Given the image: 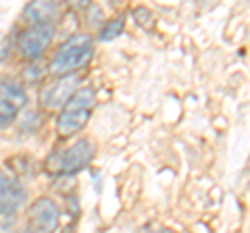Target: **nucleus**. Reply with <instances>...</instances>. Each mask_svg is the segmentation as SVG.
<instances>
[{"label": "nucleus", "mask_w": 250, "mask_h": 233, "mask_svg": "<svg viewBox=\"0 0 250 233\" xmlns=\"http://www.w3.org/2000/svg\"><path fill=\"white\" fill-rule=\"evenodd\" d=\"M96 106V92L94 88H77V92L65 102L57 116V131L62 137H69L88 125L90 116Z\"/></svg>", "instance_id": "obj_1"}, {"label": "nucleus", "mask_w": 250, "mask_h": 233, "mask_svg": "<svg viewBox=\"0 0 250 233\" xmlns=\"http://www.w3.org/2000/svg\"><path fill=\"white\" fill-rule=\"evenodd\" d=\"M94 54V40L90 34H73L59 46L50 60V71L54 75H73L82 69Z\"/></svg>", "instance_id": "obj_2"}, {"label": "nucleus", "mask_w": 250, "mask_h": 233, "mask_svg": "<svg viewBox=\"0 0 250 233\" xmlns=\"http://www.w3.org/2000/svg\"><path fill=\"white\" fill-rule=\"evenodd\" d=\"M92 158H94V144L90 139L82 137V139H77L75 144L50 154L48 162H46V169H48L52 175H59V177L75 175V173H80L82 169L88 167Z\"/></svg>", "instance_id": "obj_3"}, {"label": "nucleus", "mask_w": 250, "mask_h": 233, "mask_svg": "<svg viewBox=\"0 0 250 233\" xmlns=\"http://www.w3.org/2000/svg\"><path fill=\"white\" fill-rule=\"evenodd\" d=\"M54 40V23H34L19 36V52L23 58L38 60Z\"/></svg>", "instance_id": "obj_4"}, {"label": "nucleus", "mask_w": 250, "mask_h": 233, "mask_svg": "<svg viewBox=\"0 0 250 233\" xmlns=\"http://www.w3.org/2000/svg\"><path fill=\"white\" fill-rule=\"evenodd\" d=\"M27 106V92L17 81H0V127H6Z\"/></svg>", "instance_id": "obj_5"}, {"label": "nucleus", "mask_w": 250, "mask_h": 233, "mask_svg": "<svg viewBox=\"0 0 250 233\" xmlns=\"http://www.w3.org/2000/svg\"><path fill=\"white\" fill-rule=\"evenodd\" d=\"M80 81H82V77L77 75V73L59 77L54 83L46 85L44 92L40 94L42 104L46 108H50V111H54V108H62L67 100L77 92V85H80Z\"/></svg>", "instance_id": "obj_6"}, {"label": "nucleus", "mask_w": 250, "mask_h": 233, "mask_svg": "<svg viewBox=\"0 0 250 233\" xmlns=\"http://www.w3.org/2000/svg\"><path fill=\"white\" fill-rule=\"evenodd\" d=\"M59 219H61L59 206L50 198H38L29 206L31 229L36 233H54V229L59 227Z\"/></svg>", "instance_id": "obj_7"}, {"label": "nucleus", "mask_w": 250, "mask_h": 233, "mask_svg": "<svg viewBox=\"0 0 250 233\" xmlns=\"http://www.w3.org/2000/svg\"><path fill=\"white\" fill-rule=\"evenodd\" d=\"M25 200H27V190L21 185V181L6 175L4 171H0V214L13 216L25 204Z\"/></svg>", "instance_id": "obj_8"}, {"label": "nucleus", "mask_w": 250, "mask_h": 233, "mask_svg": "<svg viewBox=\"0 0 250 233\" xmlns=\"http://www.w3.org/2000/svg\"><path fill=\"white\" fill-rule=\"evenodd\" d=\"M59 13L61 4L57 2H31L29 6H25L23 17L29 21V25H34V23H52L59 17Z\"/></svg>", "instance_id": "obj_9"}, {"label": "nucleus", "mask_w": 250, "mask_h": 233, "mask_svg": "<svg viewBox=\"0 0 250 233\" xmlns=\"http://www.w3.org/2000/svg\"><path fill=\"white\" fill-rule=\"evenodd\" d=\"M125 29V19L123 17H115V19H108L103 27H100V34L98 38L103 42H108V40H115V38H119Z\"/></svg>", "instance_id": "obj_10"}, {"label": "nucleus", "mask_w": 250, "mask_h": 233, "mask_svg": "<svg viewBox=\"0 0 250 233\" xmlns=\"http://www.w3.org/2000/svg\"><path fill=\"white\" fill-rule=\"evenodd\" d=\"M134 17L138 21V25L142 27H152L154 25V19H152V13L146 9V6H138V9L134 11Z\"/></svg>", "instance_id": "obj_11"}, {"label": "nucleus", "mask_w": 250, "mask_h": 233, "mask_svg": "<svg viewBox=\"0 0 250 233\" xmlns=\"http://www.w3.org/2000/svg\"><path fill=\"white\" fill-rule=\"evenodd\" d=\"M17 233H36V231L31 229V227H21V229H19Z\"/></svg>", "instance_id": "obj_12"}]
</instances>
